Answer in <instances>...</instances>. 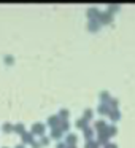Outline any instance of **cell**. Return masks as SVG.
<instances>
[{"label":"cell","mask_w":135,"mask_h":148,"mask_svg":"<svg viewBox=\"0 0 135 148\" xmlns=\"http://www.w3.org/2000/svg\"><path fill=\"white\" fill-rule=\"evenodd\" d=\"M108 115H110V118H111V121H118V119L121 118V113H119V110H116V108L111 110Z\"/></svg>","instance_id":"cell-2"},{"label":"cell","mask_w":135,"mask_h":148,"mask_svg":"<svg viewBox=\"0 0 135 148\" xmlns=\"http://www.w3.org/2000/svg\"><path fill=\"white\" fill-rule=\"evenodd\" d=\"M87 14H89V16H99V10H95V8H94V10H92V8H91V10L89 11H87Z\"/></svg>","instance_id":"cell-12"},{"label":"cell","mask_w":135,"mask_h":148,"mask_svg":"<svg viewBox=\"0 0 135 148\" xmlns=\"http://www.w3.org/2000/svg\"><path fill=\"white\" fill-rule=\"evenodd\" d=\"M118 10H119L118 5H111V7H110V11H118Z\"/></svg>","instance_id":"cell-17"},{"label":"cell","mask_w":135,"mask_h":148,"mask_svg":"<svg viewBox=\"0 0 135 148\" xmlns=\"http://www.w3.org/2000/svg\"><path fill=\"white\" fill-rule=\"evenodd\" d=\"M92 129H91V127H86V129H84V134H86V138H87V140H91V138H92Z\"/></svg>","instance_id":"cell-8"},{"label":"cell","mask_w":135,"mask_h":148,"mask_svg":"<svg viewBox=\"0 0 135 148\" xmlns=\"http://www.w3.org/2000/svg\"><path fill=\"white\" fill-rule=\"evenodd\" d=\"M61 116H62V118H65V116H68V112H67V110H62V112H61Z\"/></svg>","instance_id":"cell-18"},{"label":"cell","mask_w":135,"mask_h":148,"mask_svg":"<svg viewBox=\"0 0 135 148\" xmlns=\"http://www.w3.org/2000/svg\"><path fill=\"white\" fill-rule=\"evenodd\" d=\"M52 137L59 138V137H61V131H59V129H52Z\"/></svg>","instance_id":"cell-14"},{"label":"cell","mask_w":135,"mask_h":148,"mask_svg":"<svg viewBox=\"0 0 135 148\" xmlns=\"http://www.w3.org/2000/svg\"><path fill=\"white\" fill-rule=\"evenodd\" d=\"M95 127L99 129V131H105V129H106V124H105V121H103V119H99V121L95 123Z\"/></svg>","instance_id":"cell-4"},{"label":"cell","mask_w":135,"mask_h":148,"mask_svg":"<svg viewBox=\"0 0 135 148\" xmlns=\"http://www.w3.org/2000/svg\"><path fill=\"white\" fill-rule=\"evenodd\" d=\"M33 131H35V132H43V131H45V126H42V124H35V126H33Z\"/></svg>","instance_id":"cell-11"},{"label":"cell","mask_w":135,"mask_h":148,"mask_svg":"<svg viewBox=\"0 0 135 148\" xmlns=\"http://www.w3.org/2000/svg\"><path fill=\"white\" fill-rule=\"evenodd\" d=\"M97 29H99V24H97L95 23V21H91V23H89V30H97Z\"/></svg>","instance_id":"cell-9"},{"label":"cell","mask_w":135,"mask_h":148,"mask_svg":"<svg viewBox=\"0 0 135 148\" xmlns=\"http://www.w3.org/2000/svg\"><path fill=\"white\" fill-rule=\"evenodd\" d=\"M24 140H26V142H32V134H24Z\"/></svg>","instance_id":"cell-15"},{"label":"cell","mask_w":135,"mask_h":148,"mask_svg":"<svg viewBox=\"0 0 135 148\" xmlns=\"http://www.w3.org/2000/svg\"><path fill=\"white\" fill-rule=\"evenodd\" d=\"M99 112L102 113V115H105V113H110V112H111V108H110V105H108V103H100Z\"/></svg>","instance_id":"cell-3"},{"label":"cell","mask_w":135,"mask_h":148,"mask_svg":"<svg viewBox=\"0 0 135 148\" xmlns=\"http://www.w3.org/2000/svg\"><path fill=\"white\" fill-rule=\"evenodd\" d=\"M76 126H78V127H83V129H86V119H84V118H80V119L76 121Z\"/></svg>","instance_id":"cell-7"},{"label":"cell","mask_w":135,"mask_h":148,"mask_svg":"<svg viewBox=\"0 0 135 148\" xmlns=\"http://www.w3.org/2000/svg\"><path fill=\"white\" fill-rule=\"evenodd\" d=\"M57 148H65V145H64V143H59V145H57Z\"/></svg>","instance_id":"cell-21"},{"label":"cell","mask_w":135,"mask_h":148,"mask_svg":"<svg viewBox=\"0 0 135 148\" xmlns=\"http://www.w3.org/2000/svg\"><path fill=\"white\" fill-rule=\"evenodd\" d=\"M100 16V23L102 24H108V23H111V14L106 11V13H100L99 14Z\"/></svg>","instance_id":"cell-1"},{"label":"cell","mask_w":135,"mask_h":148,"mask_svg":"<svg viewBox=\"0 0 135 148\" xmlns=\"http://www.w3.org/2000/svg\"><path fill=\"white\" fill-rule=\"evenodd\" d=\"M91 115H92V112H91V110H86V112H84V119L91 118Z\"/></svg>","instance_id":"cell-16"},{"label":"cell","mask_w":135,"mask_h":148,"mask_svg":"<svg viewBox=\"0 0 135 148\" xmlns=\"http://www.w3.org/2000/svg\"><path fill=\"white\" fill-rule=\"evenodd\" d=\"M18 148H24V147H22V145H19V147H18Z\"/></svg>","instance_id":"cell-22"},{"label":"cell","mask_w":135,"mask_h":148,"mask_svg":"<svg viewBox=\"0 0 135 148\" xmlns=\"http://www.w3.org/2000/svg\"><path fill=\"white\" fill-rule=\"evenodd\" d=\"M86 148H97V142L89 140V142H87V145H86Z\"/></svg>","instance_id":"cell-13"},{"label":"cell","mask_w":135,"mask_h":148,"mask_svg":"<svg viewBox=\"0 0 135 148\" xmlns=\"http://www.w3.org/2000/svg\"><path fill=\"white\" fill-rule=\"evenodd\" d=\"M105 148H118V147H116L115 143H106V145H105Z\"/></svg>","instance_id":"cell-19"},{"label":"cell","mask_w":135,"mask_h":148,"mask_svg":"<svg viewBox=\"0 0 135 148\" xmlns=\"http://www.w3.org/2000/svg\"><path fill=\"white\" fill-rule=\"evenodd\" d=\"M48 121H49V124H51V126H57L61 119H59V116H49Z\"/></svg>","instance_id":"cell-5"},{"label":"cell","mask_w":135,"mask_h":148,"mask_svg":"<svg viewBox=\"0 0 135 148\" xmlns=\"http://www.w3.org/2000/svg\"><path fill=\"white\" fill-rule=\"evenodd\" d=\"M100 97H102L103 102H108V100H110V94H108V92H105V91H103V92L100 94Z\"/></svg>","instance_id":"cell-10"},{"label":"cell","mask_w":135,"mask_h":148,"mask_svg":"<svg viewBox=\"0 0 135 148\" xmlns=\"http://www.w3.org/2000/svg\"><path fill=\"white\" fill-rule=\"evenodd\" d=\"M42 143L46 145V143H48V138H43V137H42Z\"/></svg>","instance_id":"cell-20"},{"label":"cell","mask_w":135,"mask_h":148,"mask_svg":"<svg viewBox=\"0 0 135 148\" xmlns=\"http://www.w3.org/2000/svg\"><path fill=\"white\" fill-rule=\"evenodd\" d=\"M75 142H76L75 134H68V137H67V147H68V145H75Z\"/></svg>","instance_id":"cell-6"}]
</instances>
